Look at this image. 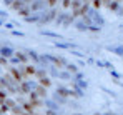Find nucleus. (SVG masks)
Segmentation results:
<instances>
[{
    "mask_svg": "<svg viewBox=\"0 0 123 115\" xmlns=\"http://www.w3.org/2000/svg\"><path fill=\"white\" fill-rule=\"evenodd\" d=\"M17 15L30 23L60 25L82 17L95 0H3Z\"/></svg>",
    "mask_w": 123,
    "mask_h": 115,
    "instance_id": "1",
    "label": "nucleus"
}]
</instances>
